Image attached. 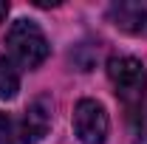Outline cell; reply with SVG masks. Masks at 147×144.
Returning a JSON list of instances; mask_svg holds the SVG:
<instances>
[{
    "instance_id": "1",
    "label": "cell",
    "mask_w": 147,
    "mask_h": 144,
    "mask_svg": "<svg viewBox=\"0 0 147 144\" xmlns=\"http://www.w3.org/2000/svg\"><path fill=\"white\" fill-rule=\"evenodd\" d=\"M51 54L48 40L42 34V28L31 20H14L11 28L6 31V59L23 68V71H34L40 68Z\"/></svg>"
},
{
    "instance_id": "2",
    "label": "cell",
    "mask_w": 147,
    "mask_h": 144,
    "mask_svg": "<svg viewBox=\"0 0 147 144\" xmlns=\"http://www.w3.org/2000/svg\"><path fill=\"white\" fill-rule=\"evenodd\" d=\"M108 79L116 96L122 99V105H127L133 113H139L142 102H144V90H147V73L144 65L136 57H110L108 59Z\"/></svg>"
},
{
    "instance_id": "3",
    "label": "cell",
    "mask_w": 147,
    "mask_h": 144,
    "mask_svg": "<svg viewBox=\"0 0 147 144\" xmlns=\"http://www.w3.org/2000/svg\"><path fill=\"white\" fill-rule=\"evenodd\" d=\"M74 136L82 144H105L110 130L108 110L96 99H79L74 108Z\"/></svg>"
},
{
    "instance_id": "4",
    "label": "cell",
    "mask_w": 147,
    "mask_h": 144,
    "mask_svg": "<svg viewBox=\"0 0 147 144\" xmlns=\"http://www.w3.org/2000/svg\"><path fill=\"white\" fill-rule=\"evenodd\" d=\"M54 102L51 96H37L34 102L28 105L26 116L20 119V124L14 127V144H37L51 127V113Z\"/></svg>"
},
{
    "instance_id": "5",
    "label": "cell",
    "mask_w": 147,
    "mask_h": 144,
    "mask_svg": "<svg viewBox=\"0 0 147 144\" xmlns=\"http://www.w3.org/2000/svg\"><path fill=\"white\" fill-rule=\"evenodd\" d=\"M110 20L122 31L147 34V9H142V6H113L110 9Z\"/></svg>"
},
{
    "instance_id": "6",
    "label": "cell",
    "mask_w": 147,
    "mask_h": 144,
    "mask_svg": "<svg viewBox=\"0 0 147 144\" xmlns=\"http://www.w3.org/2000/svg\"><path fill=\"white\" fill-rule=\"evenodd\" d=\"M17 90H20V71L6 57H0V99H14Z\"/></svg>"
},
{
    "instance_id": "7",
    "label": "cell",
    "mask_w": 147,
    "mask_h": 144,
    "mask_svg": "<svg viewBox=\"0 0 147 144\" xmlns=\"http://www.w3.org/2000/svg\"><path fill=\"white\" fill-rule=\"evenodd\" d=\"M0 144H14V122L0 113Z\"/></svg>"
},
{
    "instance_id": "8",
    "label": "cell",
    "mask_w": 147,
    "mask_h": 144,
    "mask_svg": "<svg viewBox=\"0 0 147 144\" xmlns=\"http://www.w3.org/2000/svg\"><path fill=\"white\" fill-rule=\"evenodd\" d=\"M6 14H9V3L0 0V20H6Z\"/></svg>"
}]
</instances>
